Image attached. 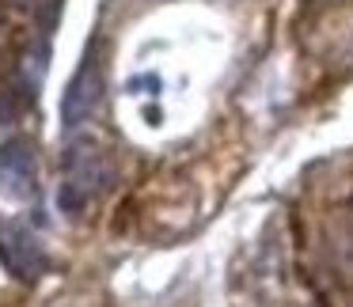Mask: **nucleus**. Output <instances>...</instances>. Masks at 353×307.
<instances>
[{
	"mask_svg": "<svg viewBox=\"0 0 353 307\" xmlns=\"http://www.w3.org/2000/svg\"><path fill=\"white\" fill-rule=\"evenodd\" d=\"M103 87H107V69H103V46H99V39H95L92 46H88L80 69L72 72L69 87L61 92V129L65 133H77L80 125L99 110Z\"/></svg>",
	"mask_w": 353,
	"mask_h": 307,
	"instance_id": "obj_1",
	"label": "nucleus"
},
{
	"mask_svg": "<svg viewBox=\"0 0 353 307\" xmlns=\"http://www.w3.org/2000/svg\"><path fill=\"white\" fill-rule=\"evenodd\" d=\"M0 262L19 281H39L50 269V258H46V246H42L39 231H31V224L16 220V216L0 220Z\"/></svg>",
	"mask_w": 353,
	"mask_h": 307,
	"instance_id": "obj_2",
	"label": "nucleus"
},
{
	"mask_svg": "<svg viewBox=\"0 0 353 307\" xmlns=\"http://www.w3.org/2000/svg\"><path fill=\"white\" fill-rule=\"evenodd\" d=\"M0 190L8 198H34V145L27 137L0 145Z\"/></svg>",
	"mask_w": 353,
	"mask_h": 307,
	"instance_id": "obj_3",
	"label": "nucleus"
}]
</instances>
